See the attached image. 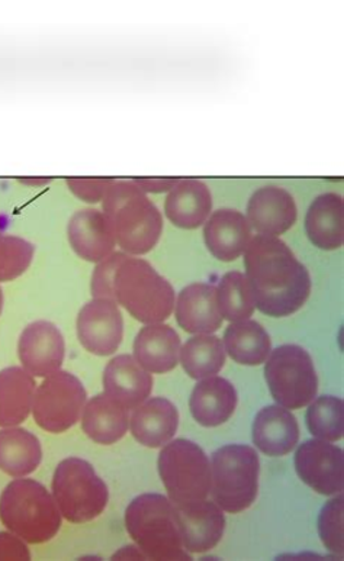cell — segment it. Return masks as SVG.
<instances>
[{"mask_svg": "<svg viewBox=\"0 0 344 561\" xmlns=\"http://www.w3.org/2000/svg\"><path fill=\"white\" fill-rule=\"evenodd\" d=\"M244 267L254 305L267 317H290L310 298V272L278 237L252 238L244 251Z\"/></svg>", "mask_w": 344, "mask_h": 561, "instance_id": "obj_1", "label": "cell"}, {"mask_svg": "<svg viewBox=\"0 0 344 561\" xmlns=\"http://www.w3.org/2000/svg\"><path fill=\"white\" fill-rule=\"evenodd\" d=\"M113 559L146 560L147 558L140 549L137 550V547L128 546V547H124L123 550H121V551H118V553L114 554Z\"/></svg>", "mask_w": 344, "mask_h": 561, "instance_id": "obj_38", "label": "cell"}, {"mask_svg": "<svg viewBox=\"0 0 344 561\" xmlns=\"http://www.w3.org/2000/svg\"><path fill=\"white\" fill-rule=\"evenodd\" d=\"M343 496L334 497L323 506L319 516V534L325 549L334 554L344 553Z\"/></svg>", "mask_w": 344, "mask_h": 561, "instance_id": "obj_34", "label": "cell"}, {"mask_svg": "<svg viewBox=\"0 0 344 561\" xmlns=\"http://www.w3.org/2000/svg\"><path fill=\"white\" fill-rule=\"evenodd\" d=\"M2 304H3V296H2V290H0V312H2Z\"/></svg>", "mask_w": 344, "mask_h": 561, "instance_id": "obj_40", "label": "cell"}, {"mask_svg": "<svg viewBox=\"0 0 344 561\" xmlns=\"http://www.w3.org/2000/svg\"><path fill=\"white\" fill-rule=\"evenodd\" d=\"M160 479L173 505L207 500L211 492V465L203 448L190 439H174L160 451Z\"/></svg>", "mask_w": 344, "mask_h": 561, "instance_id": "obj_8", "label": "cell"}, {"mask_svg": "<svg viewBox=\"0 0 344 561\" xmlns=\"http://www.w3.org/2000/svg\"><path fill=\"white\" fill-rule=\"evenodd\" d=\"M153 383V376L127 354L113 358L104 374L105 393L128 411L149 399Z\"/></svg>", "mask_w": 344, "mask_h": 561, "instance_id": "obj_18", "label": "cell"}, {"mask_svg": "<svg viewBox=\"0 0 344 561\" xmlns=\"http://www.w3.org/2000/svg\"><path fill=\"white\" fill-rule=\"evenodd\" d=\"M104 215L115 242L127 253L147 254L158 245L162 214L136 183L114 181L104 197Z\"/></svg>", "mask_w": 344, "mask_h": 561, "instance_id": "obj_3", "label": "cell"}, {"mask_svg": "<svg viewBox=\"0 0 344 561\" xmlns=\"http://www.w3.org/2000/svg\"><path fill=\"white\" fill-rule=\"evenodd\" d=\"M343 197L337 193H324L316 197L307 210L308 238L320 250L341 249L344 240Z\"/></svg>", "mask_w": 344, "mask_h": 561, "instance_id": "obj_25", "label": "cell"}, {"mask_svg": "<svg viewBox=\"0 0 344 561\" xmlns=\"http://www.w3.org/2000/svg\"><path fill=\"white\" fill-rule=\"evenodd\" d=\"M50 181H24L26 185H44V183H48Z\"/></svg>", "mask_w": 344, "mask_h": 561, "instance_id": "obj_39", "label": "cell"}, {"mask_svg": "<svg viewBox=\"0 0 344 561\" xmlns=\"http://www.w3.org/2000/svg\"><path fill=\"white\" fill-rule=\"evenodd\" d=\"M217 302L222 320L230 322L248 321L256 309L252 286L240 272H230L222 276L217 287Z\"/></svg>", "mask_w": 344, "mask_h": 561, "instance_id": "obj_31", "label": "cell"}, {"mask_svg": "<svg viewBox=\"0 0 344 561\" xmlns=\"http://www.w3.org/2000/svg\"><path fill=\"white\" fill-rule=\"evenodd\" d=\"M141 446L160 448L172 442L179 426L177 408L167 398H151L136 408L129 421Z\"/></svg>", "mask_w": 344, "mask_h": 561, "instance_id": "obj_23", "label": "cell"}, {"mask_svg": "<svg viewBox=\"0 0 344 561\" xmlns=\"http://www.w3.org/2000/svg\"><path fill=\"white\" fill-rule=\"evenodd\" d=\"M204 240L214 257L220 262H234L248 249L252 227L239 210L218 209L205 222Z\"/></svg>", "mask_w": 344, "mask_h": 561, "instance_id": "obj_16", "label": "cell"}, {"mask_svg": "<svg viewBox=\"0 0 344 561\" xmlns=\"http://www.w3.org/2000/svg\"><path fill=\"white\" fill-rule=\"evenodd\" d=\"M173 506L187 553H205L217 547L225 536L226 516L216 502L204 500Z\"/></svg>", "mask_w": 344, "mask_h": 561, "instance_id": "obj_13", "label": "cell"}, {"mask_svg": "<svg viewBox=\"0 0 344 561\" xmlns=\"http://www.w3.org/2000/svg\"><path fill=\"white\" fill-rule=\"evenodd\" d=\"M87 398V390L78 377L58 370L47 376L35 390L34 420L47 433H65L82 416Z\"/></svg>", "mask_w": 344, "mask_h": 561, "instance_id": "obj_10", "label": "cell"}, {"mask_svg": "<svg viewBox=\"0 0 344 561\" xmlns=\"http://www.w3.org/2000/svg\"><path fill=\"white\" fill-rule=\"evenodd\" d=\"M237 390L229 380L211 376L203 379L192 390L190 410L199 425L214 428L226 424L234 414Z\"/></svg>", "mask_w": 344, "mask_h": 561, "instance_id": "obj_22", "label": "cell"}, {"mask_svg": "<svg viewBox=\"0 0 344 561\" xmlns=\"http://www.w3.org/2000/svg\"><path fill=\"white\" fill-rule=\"evenodd\" d=\"M31 554L24 540L15 534L0 533V560H30Z\"/></svg>", "mask_w": 344, "mask_h": 561, "instance_id": "obj_36", "label": "cell"}, {"mask_svg": "<svg viewBox=\"0 0 344 561\" xmlns=\"http://www.w3.org/2000/svg\"><path fill=\"white\" fill-rule=\"evenodd\" d=\"M125 527L147 559L192 560L183 549L174 506L167 496H137L125 511Z\"/></svg>", "mask_w": 344, "mask_h": 561, "instance_id": "obj_5", "label": "cell"}, {"mask_svg": "<svg viewBox=\"0 0 344 561\" xmlns=\"http://www.w3.org/2000/svg\"><path fill=\"white\" fill-rule=\"evenodd\" d=\"M92 295L114 300L142 324H162L172 316L174 289L142 259L114 253L100 263L92 276Z\"/></svg>", "mask_w": 344, "mask_h": 561, "instance_id": "obj_2", "label": "cell"}, {"mask_svg": "<svg viewBox=\"0 0 344 561\" xmlns=\"http://www.w3.org/2000/svg\"><path fill=\"white\" fill-rule=\"evenodd\" d=\"M35 386L34 377L21 367L0 371V426L12 428L28 419Z\"/></svg>", "mask_w": 344, "mask_h": 561, "instance_id": "obj_27", "label": "cell"}, {"mask_svg": "<svg viewBox=\"0 0 344 561\" xmlns=\"http://www.w3.org/2000/svg\"><path fill=\"white\" fill-rule=\"evenodd\" d=\"M65 353V339L60 330L47 321L26 327L18 344L22 366L35 377H47L60 370Z\"/></svg>", "mask_w": 344, "mask_h": 561, "instance_id": "obj_14", "label": "cell"}, {"mask_svg": "<svg viewBox=\"0 0 344 561\" xmlns=\"http://www.w3.org/2000/svg\"><path fill=\"white\" fill-rule=\"evenodd\" d=\"M181 363L186 375L195 380L220 374L226 365L225 343L211 334L192 336L181 348Z\"/></svg>", "mask_w": 344, "mask_h": 561, "instance_id": "obj_30", "label": "cell"}, {"mask_svg": "<svg viewBox=\"0 0 344 561\" xmlns=\"http://www.w3.org/2000/svg\"><path fill=\"white\" fill-rule=\"evenodd\" d=\"M80 344L95 356H111L123 343L124 320L114 300L95 298L78 317Z\"/></svg>", "mask_w": 344, "mask_h": 561, "instance_id": "obj_12", "label": "cell"}, {"mask_svg": "<svg viewBox=\"0 0 344 561\" xmlns=\"http://www.w3.org/2000/svg\"><path fill=\"white\" fill-rule=\"evenodd\" d=\"M253 442L266 456H287L299 442L298 421L287 408H263L253 422Z\"/></svg>", "mask_w": 344, "mask_h": 561, "instance_id": "obj_24", "label": "cell"}, {"mask_svg": "<svg viewBox=\"0 0 344 561\" xmlns=\"http://www.w3.org/2000/svg\"><path fill=\"white\" fill-rule=\"evenodd\" d=\"M0 520L28 545L53 540L61 527L55 497L33 479H18L8 484L0 496Z\"/></svg>", "mask_w": 344, "mask_h": 561, "instance_id": "obj_4", "label": "cell"}, {"mask_svg": "<svg viewBox=\"0 0 344 561\" xmlns=\"http://www.w3.org/2000/svg\"><path fill=\"white\" fill-rule=\"evenodd\" d=\"M265 377L272 397L287 410H302L314 401L319 392L314 362L299 345H280L271 352Z\"/></svg>", "mask_w": 344, "mask_h": 561, "instance_id": "obj_9", "label": "cell"}, {"mask_svg": "<svg viewBox=\"0 0 344 561\" xmlns=\"http://www.w3.org/2000/svg\"><path fill=\"white\" fill-rule=\"evenodd\" d=\"M181 336L172 327L151 324L134 341V358L149 374L163 375L179 365Z\"/></svg>", "mask_w": 344, "mask_h": 561, "instance_id": "obj_20", "label": "cell"}, {"mask_svg": "<svg viewBox=\"0 0 344 561\" xmlns=\"http://www.w3.org/2000/svg\"><path fill=\"white\" fill-rule=\"evenodd\" d=\"M310 433L324 442H341L344 434V403L342 398L321 397L310 403L307 411Z\"/></svg>", "mask_w": 344, "mask_h": 561, "instance_id": "obj_32", "label": "cell"}, {"mask_svg": "<svg viewBox=\"0 0 344 561\" xmlns=\"http://www.w3.org/2000/svg\"><path fill=\"white\" fill-rule=\"evenodd\" d=\"M71 249L87 262L101 263L113 254L115 238L108 219L95 209L74 214L67 228Z\"/></svg>", "mask_w": 344, "mask_h": 561, "instance_id": "obj_19", "label": "cell"}, {"mask_svg": "<svg viewBox=\"0 0 344 561\" xmlns=\"http://www.w3.org/2000/svg\"><path fill=\"white\" fill-rule=\"evenodd\" d=\"M53 497L69 523L83 524L104 513L110 491L87 460L71 457L57 466L53 476Z\"/></svg>", "mask_w": 344, "mask_h": 561, "instance_id": "obj_7", "label": "cell"}, {"mask_svg": "<svg viewBox=\"0 0 344 561\" xmlns=\"http://www.w3.org/2000/svg\"><path fill=\"white\" fill-rule=\"evenodd\" d=\"M42 459V444L33 433L13 426L0 431V470L4 473L24 478L38 469Z\"/></svg>", "mask_w": 344, "mask_h": 561, "instance_id": "obj_28", "label": "cell"}, {"mask_svg": "<svg viewBox=\"0 0 344 561\" xmlns=\"http://www.w3.org/2000/svg\"><path fill=\"white\" fill-rule=\"evenodd\" d=\"M226 352L243 366H261L271 356L272 341L256 321L231 322L225 334Z\"/></svg>", "mask_w": 344, "mask_h": 561, "instance_id": "obj_29", "label": "cell"}, {"mask_svg": "<svg viewBox=\"0 0 344 561\" xmlns=\"http://www.w3.org/2000/svg\"><path fill=\"white\" fill-rule=\"evenodd\" d=\"M261 461L253 447L230 444L213 455V500L226 513L239 514L256 501Z\"/></svg>", "mask_w": 344, "mask_h": 561, "instance_id": "obj_6", "label": "cell"}, {"mask_svg": "<svg viewBox=\"0 0 344 561\" xmlns=\"http://www.w3.org/2000/svg\"><path fill=\"white\" fill-rule=\"evenodd\" d=\"M142 192L162 193L169 192L176 185L179 179H136L133 181Z\"/></svg>", "mask_w": 344, "mask_h": 561, "instance_id": "obj_37", "label": "cell"}, {"mask_svg": "<svg viewBox=\"0 0 344 561\" xmlns=\"http://www.w3.org/2000/svg\"><path fill=\"white\" fill-rule=\"evenodd\" d=\"M294 197L279 186H265L254 192L248 204V221L259 236L278 237L297 222Z\"/></svg>", "mask_w": 344, "mask_h": 561, "instance_id": "obj_15", "label": "cell"}, {"mask_svg": "<svg viewBox=\"0 0 344 561\" xmlns=\"http://www.w3.org/2000/svg\"><path fill=\"white\" fill-rule=\"evenodd\" d=\"M128 425V410L106 393L96 394L83 408V433L102 446H111L124 438Z\"/></svg>", "mask_w": 344, "mask_h": 561, "instance_id": "obj_26", "label": "cell"}, {"mask_svg": "<svg viewBox=\"0 0 344 561\" xmlns=\"http://www.w3.org/2000/svg\"><path fill=\"white\" fill-rule=\"evenodd\" d=\"M174 305L179 327L190 334H213L225 321L218 309L217 287L207 283L186 286Z\"/></svg>", "mask_w": 344, "mask_h": 561, "instance_id": "obj_17", "label": "cell"}, {"mask_svg": "<svg viewBox=\"0 0 344 561\" xmlns=\"http://www.w3.org/2000/svg\"><path fill=\"white\" fill-rule=\"evenodd\" d=\"M113 183L114 181L111 179H71V181H67L70 191L89 204H96L104 199Z\"/></svg>", "mask_w": 344, "mask_h": 561, "instance_id": "obj_35", "label": "cell"}, {"mask_svg": "<svg viewBox=\"0 0 344 561\" xmlns=\"http://www.w3.org/2000/svg\"><path fill=\"white\" fill-rule=\"evenodd\" d=\"M213 196L209 187L196 179H179L167 197L164 213L173 226L196 230L211 215Z\"/></svg>", "mask_w": 344, "mask_h": 561, "instance_id": "obj_21", "label": "cell"}, {"mask_svg": "<svg viewBox=\"0 0 344 561\" xmlns=\"http://www.w3.org/2000/svg\"><path fill=\"white\" fill-rule=\"evenodd\" d=\"M299 479L320 495H341L344 488V455L324 439H308L295 453Z\"/></svg>", "mask_w": 344, "mask_h": 561, "instance_id": "obj_11", "label": "cell"}, {"mask_svg": "<svg viewBox=\"0 0 344 561\" xmlns=\"http://www.w3.org/2000/svg\"><path fill=\"white\" fill-rule=\"evenodd\" d=\"M34 257V245L22 238L4 236L0 231V282L24 275Z\"/></svg>", "mask_w": 344, "mask_h": 561, "instance_id": "obj_33", "label": "cell"}]
</instances>
